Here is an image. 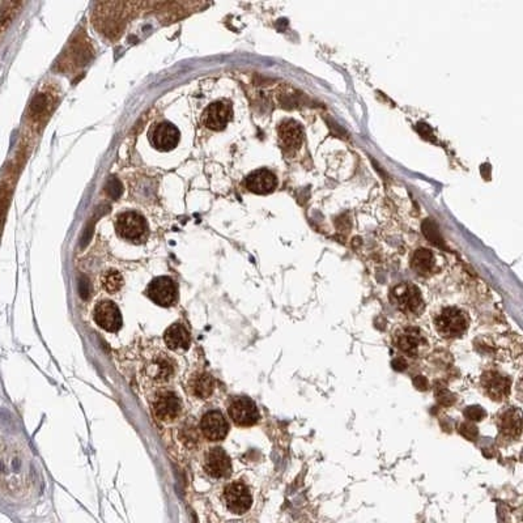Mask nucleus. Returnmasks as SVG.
Segmentation results:
<instances>
[{"mask_svg": "<svg viewBox=\"0 0 523 523\" xmlns=\"http://www.w3.org/2000/svg\"><path fill=\"white\" fill-rule=\"evenodd\" d=\"M471 318L458 306H442L432 315V328L445 340H457L469 333Z\"/></svg>", "mask_w": 523, "mask_h": 523, "instance_id": "nucleus-1", "label": "nucleus"}, {"mask_svg": "<svg viewBox=\"0 0 523 523\" xmlns=\"http://www.w3.org/2000/svg\"><path fill=\"white\" fill-rule=\"evenodd\" d=\"M393 345L399 352L412 358L427 355L430 349L428 335L423 328L414 324L397 326L393 331Z\"/></svg>", "mask_w": 523, "mask_h": 523, "instance_id": "nucleus-2", "label": "nucleus"}, {"mask_svg": "<svg viewBox=\"0 0 523 523\" xmlns=\"http://www.w3.org/2000/svg\"><path fill=\"white\" fill-rule=\"evenodd\" d=\"M174 373L176 366L172 357L161 351L146 356L140 367V374L143 377V381L153 386L167 385L174 377Z\"/></svg>", "mask_w": 523, "mask_h": 523, "instance_id": "nucleus-3", "label": "nucleus"}, {"mask_svg": "<svg viewBox=\"0 0 523 523\" xmlns=\"http://www.w3.org/2000/svg\"><path fill=\"white\" fill-rule=\"evenodd\" d=\"M391 303L400 313L407 317H418L425 310V301L418 285L402 282L391 291Z\"/></svg>", "mask_w": 523, "mask_h": 523, "instance_id": "nucleus-4", "label": "nucleus"}, {"mask_svg": "<svg viewBox=\"0 0 523 523\" xmlns=\"http://www.w3.org/2000/svg\"><path fill=\"white\" fill-rule=\"evenodd\" d=\"M152 412L160 423H174L183 415L182 399L172 390H158L152 399Z\"/></svg>", "mask_w": 523, "mask_h": 523, "instance_id": "nucleus-5", "label": "nucleus"}, {"mask_svg": "<svg viewBox=\"0 0 523 523\" xmlns=\"http://www.w3.org/2000/svg\"><path fill=\"white\" fill-rule=\"evenodd\" d=\"M480 388L493 402H503L512 393V379L497 369H488L481 374Z\"/></svg>", "mask_w": 523, "mask_h": 523, "instance_id": "nucleus-6", "label": "nucleus"}, {"mask_svg": "<svg viewBox=\"0 0 523 523\" xmlns=\"http://www.w3.org/2000/svg\"><path fill=\"white\" fill-rule=\"evenodd\" d=\"M230 420L241 428H250L261 420V414L255 402L248 397H234L228 404Z\"/></svg>", "mask_w": 523, "mask_h": 523, "instance_id": "nucleus-7", "label": "nucleus"}, {"mask_svg": "<svg viewBox=\"0 0 523 523\" xmlns=\"http://www.w3.org/2000/svg\"><path fill=\"white\" fill-rule=\"evenodd\" d=\"M222 500L227 509L237 515L249 512L252 505V496L249 487L238 480L232 481L225 485L222 491Z\"/></svg>", "mask_w": 523, "mask_h": 523, "instance_id": "nucleus-8", "label": "nucleus"}, {"mask_svg": "<svg viewBox=\"0 0 523 523\" xmlns=\"http://www.w3.org/2000/svg\"><path fill=\"white\" fill-rule=\"evenodd\" d=\"M115 229L122 238L137 243L144 240L148 225L142 215L134 211H127L118 216L115 221Z\"/></svg>", "mask_w": 523, "mask_h": 523, "instance_id": "nucleus-9", "label": "nucleus"}, {"mask_svg": "<svg viewBox=\"0 0 523 523\" xmlns=\"http://www.w3.org/2000/svg\"><path fill=\"white\" fill-rule=\"evenodd\" d=\"M203 469L209 478L225 479L232 475V460L227 451L215 446L206 453L203 460Z\"/></svg>", "mask_w": 523, "mask_h": 523, "instance_id": "nucleus-10", "label": "nucleus"}, {"mask_svg": "<svg viewBox=\"0 0 523 523\" xmlns=\"http://www.w3.org/2000/svg\"><path fill=\"white\" fill-rule=\"evenodd\" d=\"M146 296L162 308H170L177 301V287L167 276H158L149 282L146 288Z\"/></svg>", "mask_w": 523, "mask_h": 523, "instance_id": "nucleus-11", "label": "nucleus"}, {"mask_svg": "<svg viewBox=\"0 0 523 523\" xmlns=\"http://www.w3.org/2000/svg\"><path fill=\"white\" fill-rule=\"evenodd\" d=\"M94 321L107 333H116L122 327V314L113 301L105 300L97 303L93 312Z\"/></svg>", "mask_w": 523, "mask_h": 523, "instance_id": "nucleus-12", "label": "nucleus"}, {"mask_svg": "<svg viewBox=\"0 0 523 523\" xmlns=\"http://www.w3.org/2000/svg\"><path fill=\"white\" fill-rule=\"evenodd\" d=\"M200 432L206 439L218 442L228 436L229 424L225 416L216 409L209 411L200 420Z\"/></svg>", "mask_w": 523, "mask_h": 523, "instance_id": "nucleus-13", "label": "nucleus"}, {"mask_svg": "<svg viewBox=\"0 0 523 523\" xmlns=\"http://www.w3.org/2000/svg\"><path fill=\"white\" fill-rule=\"evenodd\" d=\"M496 424L499 429V434L503 439H517L522 432V418L521 411L518 408H506L501 411L497 418Z\"/></svg>", "mask_w": 523, "mask_h": 523, "instance_id": "nucleus-14", "label": "nucleus"}, {"mask_svg": "<svg viewBox=\"0 0 523 523\" xmlns=\"http://www.w3.org/2000/svg\"><path fill=\"white\" fill-rule=\"evenodd\" d=\"M233 115L232 106L227 103L218 101L209 105L203 114V123L209 130L213 131H221L229 123Z\"/></svg>", "mask_w": 523, "mask_h": 523, "instance_id": "nucleus-15", "label": "nucleus"}, {"mask_svg": "<svg viewBox=\"0 0 523 523\" xmlns=\"http://www.w3.org/2000/svg\"><path fill=\"white\" fill-rule=\"evenodd\" d=\"M279 142L285 153H296L303 142V131L301 126L294 121H285L279 127Z\"/></svg>", "mask_w": 523, "mask_h": 523, "instance_id": "nucleus-16", "label": "nucleus"}, {"mask_svg": "<svg viewBox=\"0 0 523 523\" xmlns=\"http://www.w3.org/2000/svg\"><path fill=\"white\" fill-rule=\"evenodd\" d=\"M151 142L158 151H162V152L172 151L177 146L178 142H179V131L177 127L172 123H167V122L160 123L152 130Z\"/></svg>", "mask_w": 523, "mask_h": 523, "instance_id": "nucleus-17", "label": "nucleus"}, {"mask_svg": "<svg viewBox=\"0 0 523 523\" xmlns=\"http://www.w3.org/2000/svg\"><path fill=\"white\" fill-rule=\"evenodd\" d=\"M278 186V179L275 174L267 170V169H258L254 170L251 174L246 178V188L251 192L258 195H266L270 194Z\"/></svg>", "mask_w": 523, "mask_h": 523, "instance_id": "nucleus-18", "label": "nucleus"}, {"mask_svg": "<svg viewBox=\"0 0 523 523\" xmlns=\"http://www.w3.org/2000/svg\"><path fill=\"white\" fill-rule=\"evenodd\" d=\"M165 344L170 351L185 352L191 344V336L185 324H176L167 327L164 334Z\"/></svg>", "mask_w": 523, "mask_h": 523, "instance_id": "nucleus-19", "label": "nucleus"}, {"mask_svg": "<svg viewBox=\"0 0 523 523\" xmlns=\"http://www.w3.org/2000/svg\"><path fill=\"white\" fill-rule=\"evenodd\" d=\"M188 390L197 399H209L215 391V378L204 372L197 373L188 379Z\"/></svg>", "mask_w": 523, "mask_h": 523, "instance_id": "nucleus-20", "label": "nucleus"}, {"mask_svg": "<svg viewBox=\"0 0 523 523\" xmlns=\"http://www.w3.org/2000/svg\"><path fill=\"white\" fill-rule=\"evenodd\" d=\"M411 267L420 276H429L437 270L436 255L428 249H418L412 255Z\"/></svg>", "mask_w": 523, "mask_h": 523, "instance_id": "nucleus-21", "label": "nucleus"}, {"mask_svg": "<svg viewBox=\"0 0 523 523\" xmlns=\"http://www.w3.org/2000/svg\"><path fill=\"white\" fill-rule=\"evenodd\" d=\"M101 284L106 292L116 293L123 285V278L119 272L109 270V271L104 272V275L101 276Z\"/></svg>", "mask_w": 523, "mask_h": 523, "instance_id": "nucleus-22", "label": "nucleus"}]
</instances>
